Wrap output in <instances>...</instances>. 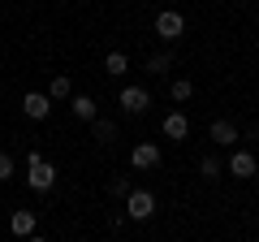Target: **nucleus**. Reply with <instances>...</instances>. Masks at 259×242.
<instances>
[{"label":"nucleus","mask_w":259,"mask_h":242,"mask_svg":"<svg viewBox=\"0 0 259 242\" xmlns=\"http://www.w3.org/2000/svg\"><path fill=\"white\" fill-rule=\"evenodd\" d=\"M199 173H203V177H212V182H216V177H221L225 169H221V160H216V156H207L203 165H199Z\"/></svg>","instance_id":"nucleus-16"},{"label":"nucleus","mask_w":259,"mask_h":242,"mask_svg":"<svg viewBox=\"0 0 259 242\" xmlns=\"http://www.w3.org/2000/svg\"><path fill=\"white\" fill-rule=\"evenodd\" d=\"M147 69H151V74H164V69H168V52H156V56H147Z\"/></svg>","instance_id":"nucleus-18"},{"label":"nucleus","mask_w":259,"mask_h":242,"mask_svg":"<svg viewBox=\"0 0 259 242\" xmlns=\"http://www.w3.org/2000/svg\"><path fill=\"white\" fill-rule=\"evenodd\" d=\"M13 173H18V169H13V156H9V151H0V182H9Z\"/></svg>","instance_id":"nucleus-19"},{"label":"nucleus","mask_w":259,"mask_h":242,"mask_svg":"<svg viewBox=\"0 0 259 242\" xmlns=\"http://www.w3.org/2000/svg\"><path fill=\"white\" fill-rule=\"evenodd\" d=\"M207 134L216 139V147H233V143H238V126H233V121H212Z\"/></svg>","instance_id":"nucleus-10"},{"label":"nucleus","mask_w":259,"mask_h":242,"mask_svg":"<svg viewBox=\"0 0 259 242\" xmlns=\"http://www.w3.org/2000/svg\"><path fill=\"white\" fill-rule=\"evenodd\" d=\"M108 195L112 199H125L130 195V182H125V177H112V182H108Z\"/></svg>","instance_id":"nucleus-17"},{"label":"nucleus","mask_w":259,"mask_h":242,"mask_svg":"<svg viewBox=\"0 0 259 242\" xmlns=\"http://www.w3.org/2000/svg\"><path fill=\"white\" fill-rule=\"evenodd\" d=\"M91 134H95V143H104V147H108V143H117V126H112V121H104V117L91 121Z\"/></svg>","instance_id":"nucleus-12"},{"label":"nucleus","mask_w":259,"mask_h":242,"mask_svg":"<svg viewBox=\"0 0 259 242\" xmlns=\"http://www.w3.org/2000/svg\"><path fill=\"white\" fill-rule=\"evenodd\" d=\"M26 242H48V238H44V233H30V238H26Z\"/></svg>","instance_id":"nucleus-20"},{"label":"nucleus","mask_w":259,"mask_h":242,"mask_svg":"<svg viewBox=\"0 0 259 242\" xmlns=\"http://www.w3.org/2000/svg\"><path fill=\"white\" fill-rule=\"evenodd\" d=\"M9 233H18V238H30V233H35V212H30V208H18V212L9 216Z\"/></svg>","instance_id":"nucleus-7"},{"label":"nucleus","mask_w":259,"mask_h":242,"mask_svg":"<svg viewBox=\"0 0 259 242\" xmlns=\"http://www.w3.org/2000/svg\"><path fill=\"white\" fill-rule=\"evenodd\" d=\"M26 165H30V173H26V186H30V190H52V186H56V169L48 165L39 151H30Z\"/></svg>","instance_id":"nucleus-1"},{"label":"nucleus","mask_w":259,"mask_h":242,"mask_svg":"<svg viewBox=\"0 0 259 242\" xmlns=\"http://www.w3.org/2000/svg\"><path fill=\"white\" fill-rule=\"evenodd\" d=\"M164 134L177 139V143L190 139V121H186V112H168V117H164Z\"/></svg>","instance_id":"nucleus-9"},{"label":"nucleus","mask_w":259,"mask_h":242,"mask_svg":"<svg viewBox=\"0 0 259 242\" xmlns=\"http://www.w3.org/2000/svg\"><path fill=\"white\" fill-rule=\"evenodd\" d=\"M125 216H130V221H147V216H156V195H151V190H130V195H125Z\"/></svg>","instance_id":"nucleus-2"},{"label":"nucleus","mask_w":259,"mask_h":242,"mask_svg":"<svg viewBox=\"0 0 259 242\" xmlns=\"http://www.w3.org/2000/svg\"><path fill=\"white\" fill-rule=\"evenodd\" d=\"M22 112H26L30 121H48V112H52V100H48L44 91H30V95H22Z\"/></svg>","instance_id":"nucleus-5"},{"label":"nucleus","mask_w":259,"mask_h":242,"mask_svg":"<svg viewBox=\"0 0 259 242\" xmlns=\"http://www.w3.org/2000/svg\"><path fill=\"white\" fill-rule=\"evenodd\" d=\"M69 108H74V117H78V121H95V117H100L91 95H69Z\"/></svg>","instance_id":"nucleus-11"},{"label":"nucleus","mask_w":259,"mask_h":242,"mask_svg":"<svg viewBox=\"0 0 259 242\" xmlns=\"http://www.w3.org/2000/svg\"><path fill=\"white\" fill-rule=\"evenodd\" d=\"M117 104H121V108L130 112V117H143V112L151 108V95L143 91V87H125V91L117 95Z\"/></svg>","instance_id":"nucleus-4"},{"label":"nucleus","mask_w":259,"mask_h":242,"mask_svg":"<svg viewBox=\"0 0 259 242\" xmlns=\"http://www.w3.org/2000/svg\"><path fill=\"white\" fill-rule=\"evenodd\" d=\"M130 165L134 169H156L160 165V147L156 143H139V147L130 151Z\"/></svg>","instance_id":"nucleus-6"},{"label":"nucleus","mask_w":259,"mask_h":242,"mask_svg":"<svg viewBox=\"0 0 259 242\" xmlns=\"http://www.w3.org/2000/svg\"><path fill=\"white\" fill-rule=\"evenodd\" d=\"M255 5H259V0H255Z\"/></svg>","instance_id":"nucleus-21"},{"label":"nucleus","mask_w":259,"mask_h":242,"mask_svg":"<svg viewBox=\"0 0 259 242\" xmlns=\"http://www.w3.org/2000/svg\"><path fill=\"white\" fill-rule=\"evenodd\" d=\"M156 35L168 39V44H173V39H182V35H186V18H182L177 9H164V13L156 18Z\"/></svg>","instance_id":"nucleus-3"},{"label":"nucleus","mask_w":259,"mask_h":242,"mask_svg":"<svg viewBox=\"0 0 259 242\" xmlns=\"http://www.w3.org/2000/svg\"><path fill=\"white\" fill-rule=\"evenodd\" d=\"M69 95H74L69 78H65V74H56V78H52V87H48V100H69Z\"/></svg>","instance_id":"nucleus-14"},{"label":"nucleus","mask_w":259,"mask_h":242,"mask_svg":"<svg viewBox=\"0 0 259 242\" xmlns=\"http://www.w3.org/2000/svg\"><path fill=\"white\" fill-rule=\"evenodd\" d=\"M168 95H173L177 104H182V100H190V95H194V83H186V78H177V83L168 87Z\"/></svg>","instance_id":"nucleus-15"},{"label":"nucleus","mask_w":259,"mask_h":242,"mask_svg":"<svg viewBox=\"0 0 259 242\" xmlns=\"http://www.w3.org/2000/svg\"><path fill=\"white\" fill-rule=\"evenodd\" d=\"M229 173H233V177H255V173H259V165H255V156H250V151H233Z\"/></svg>","instance_id":"nucleus-8"},{"label":"nucleus","mask_w":259,"mask_h":242,"mask_svg":"<svg viewBox=\"0 0 259 242\" xmlns=\"http://www.w3.org/2000/svg\"><path fill=\"white\" fill-rule=\"evenodd\" d=\"M104 69H108L112 78H121V74L130 69V56H125V52H108V56H104Z\"/></svg>","instance_id":"nucleus-13"}]
</instances>
